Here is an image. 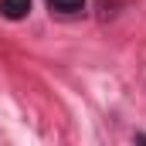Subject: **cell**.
I'll use <instances>...</instances> for the list:
<instances>
[{
  "mask_svg": "<svg viewBox=\"0 0 146 146\" xmlns=\"http://www.w3.org/2000/svg\"><path fill=\"white\" fill-rule=\"evenodd\" d=\"M0 14L7 21H24L31 14V0H0Z\"/></svg>",
  "mask_w": 146,
  "mask_h": 146,
  "instance_id": "6da1fadb",
  "label": "cell"
},
{
  "mask_svg": "<svg viewBox=\"0 0 146 146\" xmlns=\"http://www.w3.org/2000/svg\"><path fill=\"white\" fill-rule=\"evenodd\" d=\"M51 14H61V17H72V14H82L85 10V0H48Z\"/></svg>",
  "mask_w": 146,
  "mask_h": 146,
  "instance_id": "7a4b0ae2",
  "label": "cell"
}]
</instances>
